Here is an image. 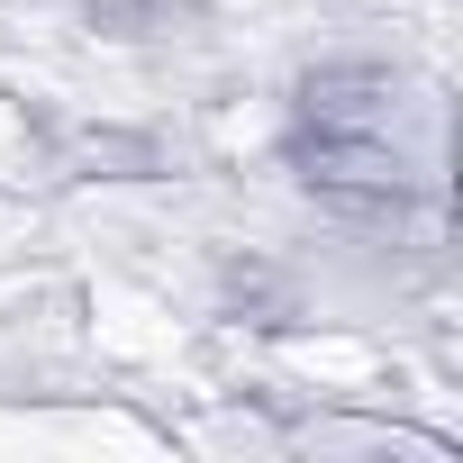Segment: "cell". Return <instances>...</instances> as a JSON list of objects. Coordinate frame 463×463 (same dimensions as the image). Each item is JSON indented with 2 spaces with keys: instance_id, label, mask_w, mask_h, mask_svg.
<instances>
[{
  "instance_id": "7a4b0ae2",
  "label": "cell",
  "mask_w": 463,
  "mask_h": 463,
  "mask_svg": "<svg viewBox=\"0 0 463 463\" xmlns=\"http://www.w3.org/2000/svg\"><path fill=\"white\" fill-rule=\"evenodd\" d=\"M82 10H91L109 37H155V28L191 19V0H82Z\"/></svg>"
},
{
  "instance_id": "6da1fadb",
  "label": "cell",
  "mask_w": 463,
  "mask_h": 463,
  "mask_svg": "<svg viewBox=\"0 0 463 463\" xmlns=\"http://www.w3.org/2000/svg\"><path fill=\"white\" fill-rule=\"evenodd\" d=\"M282 164L318 209L354 227H409L436 209V100H418V82L373 55L318 64L291 91Z\"/></svg>"
}]
</instances>
